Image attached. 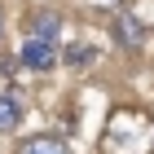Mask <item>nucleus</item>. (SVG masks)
<instances>
[{
	"label": "nucleus",
	"mask_w": 154,
	"mask_h": 154,
	"mask_svg": "<svg viewBox=\"0 0 154 154\" xmlns=\"http://www.w3.org/2000/svg\"><path fill=\"white\" fill-rule=\"evenodd\" d=\"M62 62H66L71 71H84V66H93V62H97V48H93V44H71L66 53H62Z\"/></svg>",
	"instance_id": "obj_6"
},
{
	"label": "nucleus",
	"mask_w": 154,
	"mask_h": 154,
	"mask_svg": "<svg viewBox=\"0 0 154 154\" xmlns=\"http://www.w3.org/2000/svg\"><path fill=\"white\" fill-rule=\"evenodd\" d=\"M110 31H115V40L123 48H141L145 44V22L137 13H115V18H110Z\"/></svg>",
	"instance_id": "obj_2"
},
{
	"label": "nucleus",
	"mask_w": 154,
	"mask_h": 154,
	"mask_svg": "<svg viewBox=\"0 0 154 154\" xmlns=\"http://www.w3.org/2000/svg\"><path fill=\"white\" fill-rule=\"evenodd\" d=\"M18 62H22L26 71H53V66L62 62V53H57V44H53V40H31V35H26Z\"/></svg>",
	"instance_id": "obj_1"
},
{
	"label": "nucleus",
	"mask_w": 154,
	"mask_h": 154,
	"mask_svg": "<svg viewBox=\"0 0 154 154\" xmlns=\"http://www.w3.org/2000/svg\"><path fill=\"white\" fill-rule=\"evenodd\" d=\"M57 31H62V18H57V13H35L31 26H26L31 40H53V44H57Z\"/></svg>",
	"instance_id": "obj_3"
},
{
	"label": "nucleus",
	"mask_w": 154,
	"mask_h": 154,
	"mask_svg": "<svg viewBox=\"0 0 154 154\" xmlns=\"http://www.w3.org/2000/svg\"><path fill=\"white\" fill-rule=\"evenodd\" d=\"M18 123H22V101L13 93H0V132L18 128Z\"/></svg>",
	"instance_id": "obj_5"
},
{
	"label": "nucleus",
	"mask_w": 154,
	"mask_h": 154,
	"mask_svg": "<svg viewBox=\"0 0 154 154\" xmlns=\"http://www.w3.org/2000/svg\"><path fill=\"white\" fill-rule=\"evenodd\" d=\"M18 154H71L62 137H26L18 145Z\"/></svg>",
	"instance_id": "obj_4"
}]
</instances>
